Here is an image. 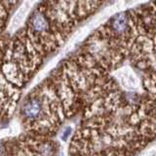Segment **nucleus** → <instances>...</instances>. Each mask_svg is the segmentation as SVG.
Returning a JSON list of instances; mask_svg holds the SVG:
<instances>
[{"label": "nucleus", "mask_w": 156, "mask_h": 156, "mask_svg": "<svg viewBox=\"0 0 156 156\" xmlns=\"http://www.w3.org/2000/svg\"><path fill=\"white\" fill-rule=\"evenodd\" d=\"M34 0H24V2L20 6V8L15 13L14 17L11 20V23H10V27L12 29L18 28L21 24L24 22V20L27 17L29 13V10L31 9L33 5Z\"/></svg>", "instance_id": "obj_1"}, {"label": "nucleus", "mask_w": 156, "mask_h": 156, "mask_svg": "<svg viewBox=\"0 0 156 156\" xmlns=\"http://www.w3.org/2000/svg\"><path fill=\"white\" fill-rule=\"evenodd\" d=\"M30 24L31 30L35 35H41V34L46 33L49 28V23L45 15L39 11L33 15L30 21Z\"/></svg>", "instance_id": "obj_2"}, {"label": "nucleus", "mask_w": 156, "mask_h": 156, "mask_svg": "<svg viewBox=\"0 0 156 156\" xmlns=\"http://www.w3.org/2000/svg\"><path fill=\"white\" fill-rule=\"evenodd\" d=\"M121 84L127 89H135L139 85V80L132 72H125L121 76Z\"/></svg>", "instance_id": "obj_3"}, {"label": "nucleus", "mask_w": 156, "mask_h": 156, "mask_svg": "<svg viewBox=\"0 0 156 156\" xmlns=\"http://www.w3.org/2000/svg\"><path fill=\"white\" fill-rule=\"evenodd\" d=\"M96 156H125L123 152L116 149H105L102 152L96 154Z\"/></svg>", "instance_id": "obj_4"}, {"label": "nucleus", "mask_w": 156, "mask_h": 156, "mask_svg": "<svg viewBox=\"0 0 156 156\" xmlns=\"http://www.w3.org/2000/svg\"><path fill=\"white\" fill-rule=\"evenodd\" d=\"M70 134H71V128H69V127H68V128H66L65 131H63L62 136V140H66L68 136H70Z\"/></svg>", "instance_id": "obj_5"}]
</instances>
